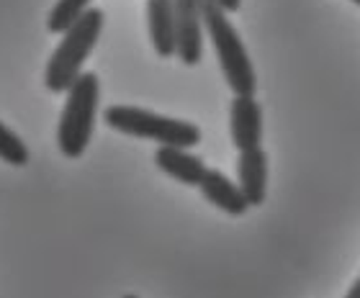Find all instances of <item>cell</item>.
Here are the masks:
<instances>
[{
  "instance_id": "obj_1",
  "label": "cell",
  "mask_w": 360,
  "mask_h": 298,
  "mask_svg": "<svg viewBox=\"0 0 360 298\" xmlns=\"http://www.w3.org/2000/svg\"><path fill=\"white\" fill-rule=\"evenodd\" d=\"M201 18L203 29L214 44V52H217L219 67L226 77V85L232 88L234 96H255V70H252L248 49L242 44L240 34L234 31L221 3L219 0H201Z\"/></svg>"
},
{
  "instance_id": "obj_2",
  "label": "cell",
  "mask_w": 360,
  "mask_h": 298,
  "mask_svg": "<svg viewBox=\"0 0 360 298\" xmlns=\"http://www.w3.org/2000/svg\"><path fill=\"white\" fill-rule=\"evenodd\" d=\"M105 15L101 8H90L83 18H77L65 34L57 49L46 62L44 85L52 93H68L72 82L83 74V65L90 57L93 46L98 44V37L103 31Z\"/></svg>"
},
{
  "instance_id": "obj_3",
  "label": "cell",
  "mask_w": 360,
  "mask_h": 298,
  "mask_svg": "<svg viewBox=\"0 0 360 298\" xmlns=\"http://www.w3.org/2000/svg\"><path fill=\"white\" fill-rule=\"evenodd\" d=\"M105 127L119 134L136 136V139H152L160 147H180L191 149L201 142V129L191 121L160 116L147 108L136 105H111L103 113Z\"/></svg>"
},
{
  "instance_id": "obj_4",
  "label": "cell",
  "mask_w": 360,
  "mask_h": 298,
  "mask_svg": "<svg viewBox=\"0 0 360 298\" xmlns=\"http://www.w3.org/2000/svg\"><path fill=\"white\" fill-rule=\"evenodd\" d=\"M98 101H101V82L96 72H83L68 90V101L62 105L57 124V147L70 160H77L88 149L96 129Z\"/></svg>"
},
{
  "instance_id": "obj_5",
  "label": "cell",
  "mask_w": 360,
  "mask_h": 298,
  "mask_svg": "<svg viewBox=\"0 0 360 298\" xmlns=\"http://www.w3.org/2000/svg\"><path fill=\"white\" fill-rule=\"evenodd\" d=\"M178 21V60L195 67L203 57V18L201 0H173Z\"/></svg>"
},
{
  "instance_id": "obj_6",
  "label": "cell",
  "mask_w": 360,
  "mask_h": 298,
  "mask_svg": "<svg viewBox=\"0 0 360 298\" xmlns=\"http://www.w3.org/2000/svg\"><path fill=\"white\" fill-rule=\"evenodd\" d=\"M229 134L240 152L260 149L263 144V108L255 96H234L229 105Z\"/></svg>"
},
{
  "instance_id": "obj_7",
  "label": "cell",
  "mask_w": 360,
  "mask_h": 298,
  "mask_svg": "<svg viewBox=\"0 0 360 298\" xmlns=\"http://www.w3.org/2000/svg\"><path fill=\"white\" fill-rule=\"evenodd\" d=\"M147 29L158 57L178 54V21L173 0H147Z\"/></svg>"
},
{
  "instance_id": "obj_8",
  "label": "cell",
  "mask_w": 360,
  "mask_h": 298,
  "mask_svg": "<svg viewBox=\"0 0 360 298\" xmlns=\"http://www.w3.org/2000/svg\"><path fill=\"white\" fill-rule=\"evenodd\" d=\"M155 164L165 175L183 183V186H195V188L201 186V180L209 172V167L203 164L201 157L191 155V152H186V149L180 147H160L155 152Z\"/></svg>"
},
{
  "instance_id": "obj_9",
  "label": "cell",
  "mask_w": 360,
  "mask_h": 298,
  "mask_svg": "<svg viewBox=\"0 0 360 298\" xmlns=\"http://www.w3.org/2000/svg\"><path fill=\"white\" fill-rule=\"evenodd\" d=\"M198 188H201L203 198H206L211 206L221 209L224 214H229V216H242V214L250 209V201L245 198L242 188L226 178L224 172L209 170Z\"/></svg>"
},
{
  "instance_id": "obj_10",
  "label": "cell",
  "mask_w": 360,
  "mask_h": 298,
  "mask_svg": "<svg viewBox=\"0 0 360 298\" xmlns=\"http://www.w3.org/2000/svg\"><path fill=\"white\" fill-rule=\"evenodd\" d=\"M237 178H240V188L250 206H260L265 201V190H268V155L263 149L240 152Z\"/></svg>"
},
{
  "instance_id": "obj_11",
  "label": "cell",
  "mask_w": 360,
  "mask_h": 298,
  "mask_svg": "<svg viewBox=\"0 0 360 298\" xmlns=\"http://www.w3.org/2000/svg\"><path fill=\"white\" fill-rule=\"evenodd\" d=\"M90 3L93 0H57V6L52 8V13L46 18V29L52 34H65L77 18H83L88 13Z\"/></svg>"
},
{
  "instance_id": "obj_12",
  "label": "cell",
  "mask_w": 360,
  "mask_h": 298,
  "mask_svg": "<svg viewBox=\"0 0 360 298\" xmlns=\"http://www.w3.org/2000/svg\"><path fill=\"white\" fill-rule=\"evenodd\" d=\"M0 160L13 164V167H23L29 162V149H26L23 139L3 121H0Z\"/></svg>"
},
{
  "instance_id": "obj_13",
  "label": "cell",
  "mask_w": 360,
  "mask_h": 298,
  "mask_svg": "<svg viewBox=\"0 0 360 298\" xmlns=\"http://www.w3.org/2000/svg\"><path fill=\"white\" fill-rule=\"evenodd\" d=\"M221 8H224L226 13H234V11H240L242 8V0H219Z\"/></svg>"
},
{
  "instance_id": "obj_14",
  "label": "cell",
  "mask_w": 360,
  "mask_h": 298,
  "mask_svg": "<svg viewBox=\"0 0 360 298\" xmlns=\"http://www.w3.org/2000/svg\"><path fill=\"white\" fill-rule=\"evenodd\" d=\"M345 298H360V278L353 283V288L347 291V296H345Z\"/></svg>"
},
{
  "instance_id": "obj_15",
  "label": "cell",
  "mask_w": 360,
  "mask_h": 298,
  "mask_svg": "<svg viewBox=\"0 0 360 298\" xmlns=\"http://www.w3.org/2000/svg\"><path fill=\"white\" fill-rule=\"evenodd\" d=\"M124 298H136V296H131V293H129V296H124Z\"/></svg>"
},
{
  "instance_id": "obj_16",
  "label": "cell",
  "mask_w": 360,
  "mask_h": 298,
  "mask_svg": "<svg viewBox=\"0 0 360 298\" xmlns=\"http://www.w3.org/2000/svg\"><path fill=\"white\" fill-rule=\"evenodd\" d=\"M353 3H355V6H360V0H353Z\"/></svg>"
}]
</instances>
